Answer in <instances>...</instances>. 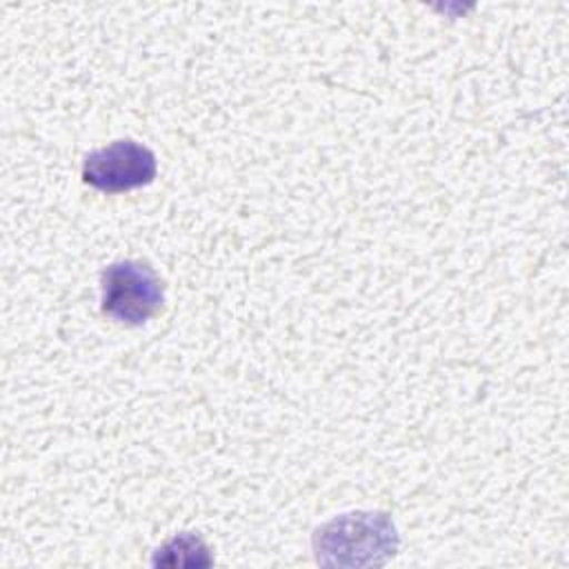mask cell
Returning <instances> with one entry per match:
<instances>
[{
    "mask_svg": "<svg viewBox=\"0 0 569 569\" xmlns=\"http://www.w3.org/2000/svg\"><path fill=\"white\" fill-rule=\"evenodd\" d=\"M151 562L164 567H202L211 565L213 558L209 556L202 538H198L196 533H178L156 551Z\"/></svg>",
    "mask_w": 569,
    "mask_h": 569,
    "instance_id": "cell-4",
    "label": "cell"
},
{
    "mask_svg": "<svg viewBox=\"0 0 569 569\" xmlns=\"http://www.w3.org/2000/svg\"><path fill=\"white\" fill-rule=\"evenodd\" d=\"M313 549L322 565L376 567L396 553L398 533L387 513L353 511L318 527Z\"/></svg>",
    "mask_w": 569,
    "mask_h": 569,
    "instance_id": "cell-1",
    "label": "cell"
},
{
    "mask_svg": "<svg viewBox=\"0 0 569 569\" xmlns=\"http://www.w3.org/2000/svg\"><path fill=\"white\" fill-rule=\"evenodd\" d=\"M158 171L156 156L136 140H116L87 153L82 180L104 193H122L153 182Z\"/></svg>",
    "mask_w": 569,
    "mask_h": 569,
    "instance_id": "cell-3",
    "label": "cell"
},
{
    "mask_svg": "<svg viewBox=\"0 0 569 569\" xmlns=\"http://www.w3.org/2000/svg\"><path fill=\"white\" fill-rule=\"evenodd\" d=\"M102 313L124 325H142L156 316L164 300L158 273L140 260H120L100 273Z\"/></svg>",
    "mask_w": 569,
    "mask_h": 569,
    "instance_id": "cell-2",
    "label": "cell"
}]
</instances>
